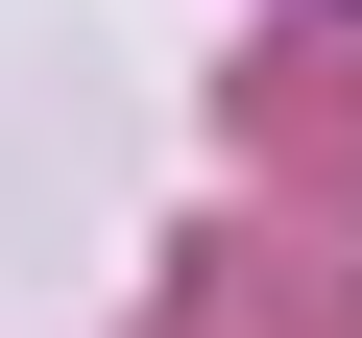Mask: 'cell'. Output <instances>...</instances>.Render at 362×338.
Segmentation results:
<instances>
[]
</instances>
